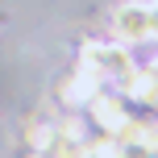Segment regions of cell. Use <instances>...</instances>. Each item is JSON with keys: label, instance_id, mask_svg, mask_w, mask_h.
<instances>
[{"label": "cell", "instance_id": "6da1fadb", "mask_svg": "<svg viewBox=\"0 0 158 158\" xmlns=\"http://www.w3.org/2000/svg\"><path fill=\"white\" fill-rule=\"evenodd\" d=\"M83 67L121 96H129V83L137 75V63L125 50V42H87L83 46Z\"/></svg>", "mask_w": 158, "mask_h": 158}, {"label": "cell", "instance_id": "7a4b0ae2", "mask_svg": "<svg viewBox=\"0 0 158 158\" xmlns=\"http://www.w3.org/2000/svg\"><path fill=\"white\" fill-rule=\"evenodd\" d=\"M112 33L125 46H137V42L150 38V4L146 0H125V4L112 8Z\"/></svg>", "mask_w": 158, "mask_h": 158}, {"label": "cell", "instance_id": "3957f363", "mask_svg": "<svg viewBox=\"0 0 158 158\" xmlns=\"http://www.w3.org/2000/svg\"><path fill=\"white\" fill-rule=\"evenodd\" d=\"M87 112L96 117V125L104 129V133H117L121 125H125V104H121V92H112V96H104V92H96L92 96V104H87Z\"/></svg>", "mask_w": 158, "mask_h": 158}, {"label": "cell", "instance_id": "277c9868", "mask_svg": "<svg viewBox=\"0 0 158 158\" xmlns=\"http://www.w3.org/2000/svg\"><path fill=\"white\" fill-rule=\"evenodd\" d=\"M96 92H100V79L87 71V67H83L79 75H71L63 87H58V96H63V104H67V108H87Z\"/></svg>", "mask_w": 158, "mask_h": 158}, {"label": "cell", "instance_id": "5b68a950", "mask_svg": "<svg viewBox=\"0 0 158 158\" xmlns=\"http://www.w3.org/2000/svg\"><path fill=\"white\" fill-rule=\"evenodd\" d=\"M150 38H158V0L150 4Z\"/></svg>", "mask_w": 158, "mask_h": 158}]
</instances>
